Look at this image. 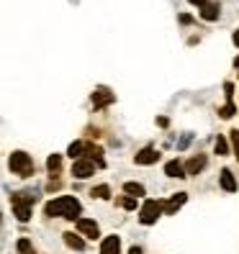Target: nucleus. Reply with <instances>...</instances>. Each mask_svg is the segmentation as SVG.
Segmentation results:
<instances>
[{
	"mask_svg": "<svg viewBox=\"0 0 239 254\" xmlns=\"http://www.w3.org/2000/svg\"><path fill=\"white\" fill-rule=\"evenodd\" d=\"M198 16H201L203 21H219V18H221V5H219V3H206V5H201Z\"/></svg>",
	"mask_w": 239,
	"mask_h": 254,
	"instance_id": "f8f14e48",
	"label": "nucleus"
},
{
	"mask_svg": "<svg viewBox=\"0 0 239 254\" xmlns=\"http://www.w3.org/2000/svg\"><path fill=\"white\" fill-rule=\"evenodd\" d=\"M82 213V205L75 195H59L44 205V216L47 218H67V221H78Z\"/></svg>",
	"mask_w": 239,
	"mask_h": 254,
	"instance_id": "f257e3e1",
	"label": "nucleus"
},
{
	"mask_svg": "<svg viewBox=\"0 0 239 254\" xmlns=\"http://www.w3.org/2000/svg\"><path fill=\"white\" fill-rule=\"evenodd\" d=\"M72 177L75 180H87V177H93L95 175V164L90 162V159H85V157H80V159H75L72 162Z\"/></svg>",
	"mask_w": 239,
	"mask_h": 254,
	"instance_id": "20e7f679",
	"label": "nucleus"
},
{
	"mask_svg": "<svg viewBox=\"0 0 239 254\" xmlns=\"http://www.w3.org/2000/svg\"><path fill=\"white\" fill-rule=\"evenodd\" d=\"M8 170L13 175H18V177H31L36 167H34L31 154H26V152H21V149H16V152L8 157Z\"/></svg>",
	"mask_w": 239,
	"mask_h": 254,
	"instance_id": "f03ea898",
	"label": "nucleus"
},
{
	"mask_svg": "<svg viewBox=\"0 0 239 254\" xmlns=\"http://www.w3.org/2000/svg\"><path fill=\"white\" fill-rule=\"evenodd\" d=\"M75 223H78V234H80L82 239H90V242L100 239V226H98L93 218H78Z\"/></svg>",
	"mask_w": 239,
	"mask_h": 254,
	"instance_id": "39448f33",
	"label": "nucleus"
},
{
	"mask_svg": "<svg viewBox=\"0 0 239 254\" xmlns=\"http://www.w3.org/2000/svg\"><path fill=\"white\" fill-rule=\"evenodd\" d=\"M165 175H167V177H177V180H183V177H185L183 162H177V159H170V162L165 164Z\"/></svg>",
	"mask_w": 239,
	"mask_h": 254,
	"instance_id": "4468645a",
	"label": "nucleus"
},
{
	"mask_svg": "<svg viewBox=\"0 0 239 254\" xmlns=\"http://www.w3.org/2000/svg\"><path fill=\"white\" fill-rule=\"evenodd\" d=\"M229 141H232V152H234V157L239 162V128H232L229 131Z\"/></svg>",
	"mask_w": 239,
	"mask_h": 254,
	"instance_id": "412c9836",
	"label": "nucleus"
},
{
	"mask_svg": "<svg viewBox=\"0 0 239 254\" xmlns=\"http://www.w3.org/2000/svg\"><path fill=\"white\" fill-rule=\"evenodd\" d=\"M129 254H144V249H142V247H131Z\"/></svg>",
	"mask_w": 239,
	"mask_h": 254,
	"instance_id": "bb28decb",
	"label": "nucleus"
},
{
	"mask_svg": "<svg viewBox=\"0 0 239 254\" xmlns=\"http://www.w3.org/2000/svg\"><path fill=\"white\" fill-rule=\"evenodd\" d=\"M16 249H18V254H36L28 239H18V242H16Z\"/></svg>",
	"mask_w": 239,
	"mask_h": 254,
	"instance_id": "5701e85b",
	"label": "nucleus"
},
{
	"mask_svg": "<svg viewBox=\"0 0 239 254\" xmlns=\"http://www.w3.org/2000/svg\"><path fill=\"white\" fill-rule=\"evenodd\" d=\"M190 141H193V133H185V136L180 139V144H177V149H188Z\"/></svg>",
	"mask_w": 239,
	"mask_h": 254,
	"instance_id": "393cba45",
	"label": "nucleus"
},
{
	"mask_svg": "<svg viewBox=\"0 0 239 254\" xmlns=\"http://www.w3.org/2000/svg\"><path fill=\"white\" fill-rule=\"evenodd\" d=\"M100 254H121V236L111 234V236L103 239L100 242Z\"/></svg>",
	"mask_w": 239,
	"mask_h": 254,
	"instance_id": "9d476101",
	"label": "nucleus"
},
{
	"mask_svg": "<svg viewBox=\"0 0 239 254\" xmlns=\"http://www.w3.org/2000/svg\"><path fill=\"white\" fill-rule=\"evenodd\" d=\"M214 154H219V157H227V154H229V141L224 139V136H219V139L214 141Z\"/></svg>",
	"mask_w": 239,
	"mask_h": 254,
	"instance_id": "6ab92c4d",
	"label": "nucleus"
},
{
	"mask_svg": "<svg viewBox=\"0 0 239 254\" xmlns=\"http://www.w3.org/2000/svg\"><path fill=\"white\" fill-rule=\"evenodd\" d=\"M188 3H190V5H206L208 0H188Z\"/></svg>",
	"mask_w": 239,
	"mask_h": 254,
	"instance_id": "cd10ccee",
	"label": "nucleus"
},
{
	"mask_svg": "<svg viewBox=\"0 0 239 254\" xmlns=\"http://www.w3.org/2000/svg\"><path fill=\"white\" fill-rule=\"evenodd\" d=\"M185 200H188V192H175V195L165 203V208H162V213H165V216H175V211H177V208H180Z\"/></svg>",
	"mask_w": 239,
	"mask_h": 254,
	"instance_id": "9b49d317",
	"label": "nucleus"
},
{
	"mask_svg": "<svg viewBox=\"0 0 239 254\" xmlns=\"http://www.w3.org/2000/svg\"><path fill=\"white\" fill-rule=\"evenodd\" d=\"M47 170H49L52 177H57L59 170H62V154H49V159H47Z\"/></svg>",
	"mask_w": 239,
	"mask_h": 254,
	"instance_id": "dca6fc26",
	"label": "nucleus"
},
{
	"mask_svg": "<svg viewBox=\"0 0 239 254\" xmlns=\"http://www.w3.org/2000/svg\"><path fill=\"white\" fill-rule=\"evenodd\" d=\"M82 152H85V141H72L70 149H67V157H70V159H80Z\"/></svg>",
	"mask_w": 239,
	"mask_h": 254,
	"instance_id": "f3484780",
	"label": "nucleus"
},
{
	"mask_svg": "<svg viewBox=\"0 0 239 254\" xmlns=\"http://www.w3.org/2000/svg\"><path fill=\"white\" fill-rule=\"evenodd\" d=\"M90 195L98 198V200H108V198H111V185H95V188L90 190Z\"/></svg>",
	"mask_w": 239,
	"mask_h": 254,
	"instance_id": "a211bd4d",
	"label": "nucleus"
},
{
	"mask_svg": "<svg viewBox=\"0 0 239 254\" xmlns=\"http://www.w3.org/2000/svg\"><path fill=\"white\" fill-rule=\"evenodd\" d=\"M113 100H116V95L108 90V87H95L93 95H90V103H93V108H95V111H100V108L111 106Z\"/></svg>",
	"mask_w": 239,
	"mask_h": 254,
	"instance_id": "423d86ee",
	"label": "nucleus"
},
{
	"mask_svg": "<svg viewBox=\"0 0 239 254\" xmlns=\"http://www.w3.org/2000/svg\"><path fill=\"white\" fill-rule=\"evenodd\" d=\"M234 113H237V106H234V103H227V106L219 108V118H224V121H229Z\"/></svg>",
	"mask_w": 239,
	"mask_h": 254,
	"instance_id": "4be33fe9",
	"label": "nucleus"
},
{
	"mask_svg": "<svg viewBox=\"0 0 239 254\" xmlns=\"http://www.w3.org/2000/svg\"><path fill=\"white\" fill-rule=\"evenodd\" d=\"M219 185H221L224 192H237L239 190V183H237V177H234V172L229 167L219 172Z\"/></svg>",
	"mask_w": 239,
	"mask_h": 254,
	"instance_id": "1a4fd4ad",
	"label": "nucleus"
},
{
	"mask_svg": "<svg viewBox=\"0 0 239 254\" xmlns=\"http://www.w3.org/2000/svg\"><path fill=\"white\" fill-rule=\"evenodd\" d=\"M159 162V152L155 146H144L134 154V164H142V167H149V164H157Z\"/></svg>",
	"mask_w": 239,
	"mask_h": 254,
	"instance_id": "0eeeda50",
	"label": "nucleus"
},
{
	"mask_svg": "<svg viewBox=\"0 0 239 254\" xmlns=\"http://www.w3.org/2000/svg\"><path fill=\"white\" fill-rule=\"evenodd\" d=\"M224 95H227V103H234V82H224Z\"/></svg>",
	"mask_w": 239,
	"mask_h": 254,
	"instance_id": "b1692460",
	"label": "nucleus"
},
{
	"mask_svg": "<svg viewBox=\"0 0 239 254\" xmlns=\"http://www.w3.org/2000/svg\"><path fill=\"white\" fill-rule=\"evenodd\" d=\"M157 126H162V128H167V126H170V121H167L165 116H159V118H157Z\"/></svg>",
	"mask_w": 239,
	"mask_h": 254,
	"instance_id": "a878e982",
	"label": "nucleus"
},
{
	"mask_svg": "<svg viewBox=\"0 0 239 254\" xmlns=\"http://www.w3.org/2000/svg\"><path fill=\"white\" fill-rule=\"evenodd\" d=\"M62 239H65V244H67L70 249H75V252H85V239H82L80 234H75V231H65V234H62Z\"/></svg>",
	"mask_w": 239,
	"mask_h": 254,
	"instance_id": "ddd939ff",
	"label": "nucleus"
},
{
	"mask_svg": "<svg viewBox=\"0 0 239 254\" xmlns=\"http://www.w3.org/2000/svg\"><path fill=\"white\" fill-rule=\"evenodd\" d=\"M206 154H196V157H190L185 164H183V170H185V177H193V175H201L203 167H206Z\"/></svg>",
	"mask_w": 239,
	"mask_h": 254,
	"instance_id": "6e6552de",
	"label": "nucleus"
},
{
	"mask_svg": "<svg viewBox=\"0 0 239 254\" xmlns=\"http://www.w3.org/2000/svg\"><path fill=\"white\" fill-rule=\"evenodd\" d=\"M232 39H234V44H237V47H239V28H237V31H234V36H232Z\"/></svg>",
	"mask_w": 239,
	"mask_h": 254,
	"instance_id": "c85d7f7f",
	"label": "nucleus"
},
{
	"mask_svg": "<svg viewBox=\"0 0 239 254\" xmlns=\"http://www.w3.org/2000/svg\"><path fill=\"white\" fill-rule=\"evenodd\" d=\"M162 208H165L162 200L147 198L142 203V208H139V223H142V226H152V223H157V218L162 216Z\"/></svg>",
	"mask_w": 239,
	"mask_h": 254,
	"instance_id": "7ed1b4c3",
	"label": "nucleus"
},
{
	"mask_svg": "<svg viewBox=\"0 0 239 254\" xmlns=\"http://www.w3.org/2000/svg\"><path fill=\"white\" fill-rule=\"evenodd\" d=\"M0 223H3V213H0Z\"/></svg>",
	"mask_w": 239,
	"mask_h": 254,
	"instance_id": "7c9ffc66",
	"label": "nucleus"
},
{
	"mask_svg": "<svg viewBox=\"0 0 239 254\" xmlns=\"http://www.w3.org/2000/svg\"><path fill=\"white\" fill-rule=\"evenodd\" d=\"M116 205L126 208V211H137V198H131V195H121V198H116Z\"/></svg>",
	"mask_w": 239,
	"mask_h": 254,
	"instance_id": "aec40b11",
	"label": "nucleus"
},
{
	"mask_svg": "<svg viewBox=\"0 0 239 254\" xmlns=\"http://www.w3.org/2000/svg\"><path fill=\"white\" fill-rule=\"evenodd\" d=\"M124 192L139 200V198H144V195H147V188H144L142 183H124Z\"/></svg>",
	"mask_w": 239,
	"mask_h": 254,
	"instance_id": "2eb2a0df",
	"label": "nucleus"
},
{
	"mask_svg": "<svg viewBox=\"0 0 239 254\" xmlns=\"http://www.w3.org/2000/svg\"><path fill=\"white\" fill-rule=\"evenodd\" d=\"M234 69H237V74H239V57L234 59Z\"/></svg>",
	"mask_w": 239,
	"mask_h": 254,
	"instance_id": "c756f323",
	"label": "nucleus"
}]
</instances>
